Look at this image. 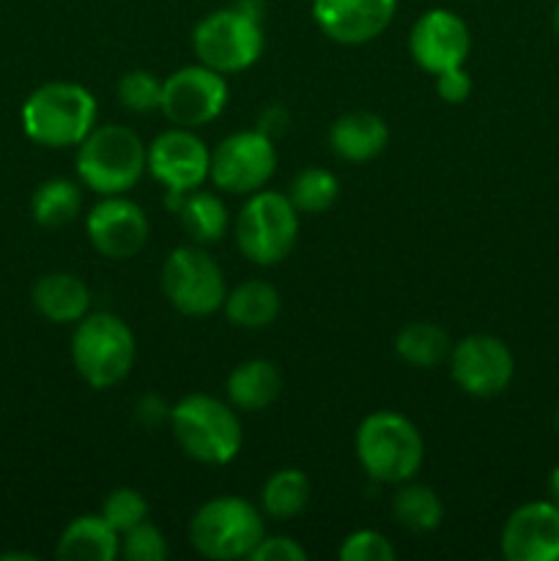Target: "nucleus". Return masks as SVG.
I'll list each match as a JSON object with an SVG mask.
<instances>
[{
    "label": "nucleus",
    "instance_id": "a878e982",
    "mask_svg": "<svg viewBox=\"0 0 559 561\" xmlns=\"http://www.w3.org/2000/svg\"><path fill=\"white\" fill-rule=\"evenodd\" d=\"M307 502H310V480L299 469L274 471L261 491L263 513L277 520H290L305 513Z\"/></svg>",
    "mask_w": 559,
    "mask_h": 561
},
{
    "label": "nucleus",
    "instance_id": "20e7f679",
    "mask_svg": "<svg viewBox=\"0 0 559 561\" xmlns=\"http://www.w3.org/2000/svg\"><path fill=\"white\" fill-rule=\"evenodd\" d=\"M170 431L179 447L203 466H225L241 449L236 411L212 394H186L170 409Z\"/></svg>",
    "mask_w": 559,
    "mask_h": 561
},
{
    "label": "nucleus",
    "instance_id": "ddd939ff",
    "mask_svg": "<svg viewBox=\"0 0 559 561\" xmlns=\"http://www.w3.org/2000/svg\"><path fill=\"white\" fill-rule=\"evenodd\" d=\"M85 230L99 255L110 261H129L146 247L151 225L135 201L124 195H110L88 211Z\"/></svg>",
    "mask_w": 559,
    "mask_h": 561
},
{
    "label": "nucleus",
    "instance_id": "a211bd4d",
    "mask_svg": "<svg viewBox=\"0 0 559 561\" xmlns=\"http://www.w3.org/2000/svg\"><path fill=\"white\" fill-rule=\"evenodd\" d=\"M389 129L381 115L354 110L340 115L329 129V146L343 162H367L387 148Z\"/></svg>",
    "mask_w": 559,
    "mask_h": 561
},
{
    "label": "nucleus",
    "instance_id": "7ed1b4c3",
    "mask_svg": "<svg viewBox=\"0 0 559 561\" xmlns=\"http://www.w3.org/2000/svg\"><path fill=\"white\" fill-rule=\"evenodd\" d=\"M148 170V148L118 124L93 126L77 151V175L96 195H124Z\"/></svg>",
    "mask_w": 559,
    "mask_h": 561
},
{
    "label": "nucleus",
    "instance_id": "7c9ffc66",
    "mask_svg": "<svg viewBox=\"0 0 559 561\" xmlns=\"http://www.w3.org/2000/svg\"><path fill=\"white\" fill-rule=\"evenodd\" d=\"M118 557H126L129 561H162L168 557V540L157 526L142 520L135 529L121 535Z\"/></svg>",
    "mask_w": 559,
    "mask_h": 561
},
{
    "label": "nucleus",
    "instance_id": "6e6552de",
    "mask_svg": "<svg viewBox=\"0 0 559 561\" xmlns=\"http://www.w3.org/2000/svg\"><path fill=\"white\" fill-rule=\"evenodd\" d=\"M299 239V211L288 195L252 192L236 217V244L241 255L255 266H277Z\"/></svg>",
    "mask_w": 559,
    "mask_h": 561
},
{
    "label": "nucleus",
    "instance_id": "cd10ccee",
    "mask_svg": "<svg viewBox=\"0 0 559 561\" xmlns=\"http://www.w3.org/2000/svg\"><path fill=\"white\" fill-rule=\"evenodd\" d=\"M340 184L329 170L305 168L288 186V201L299 214H323L338 201Z\"/></svg>",
    "mask_w": 559,
    "mask_h": 561
},
{
    "label": "nucleus",
    "instance_id": "2eb2a0df",
    "mask_svg": "<svg viewBox=\"0 0 559 561\" xmlns=\"http://www.w3.org/2000/svg\"><path fill=\"white\" fill-rule=\"evenodd\" d=\"M409 49L414 64L427 75L464 66L471 49L469 25L449 9H431L414 22L409 36Z\"/></svg>",
    "mask_w": 559,
    "mask_h": 561
},
{
    "label": "nucleus",
    "instance_id": "e433bc0d",
    "mask_svg": "<svg viewBox=\"0 0 559 561\" xmlns=\"http://www.w3.org/2000/svg\"><path fill=\"white\" fill-rule=\"evenodd\" d=\"M554 31H557L559 36V0H557V9H554Z\"/></svg>",
    "mask_w": 559,
    "mask_h": 561
},
{
    "label": "nucleus",
    "instance_id": "9d476101",
    "mask_svg": "<svg viewBox=\"0 0 559 561\" xmlns=\"http://www.w3.org/2000/svg\"><path fill=\"white\" fill-rule=\"evenodd\" d=\"M277 168V148L261 129H247L228 135L212 151L208 179L214 186L230 195H252L263 190Z\"/></svg>",
    "mask_w": 559,
    "mask_h": 561
},
{
    "label": "nucleus",
    "instance_id": "0eeeda50",
    "mask_svg": "<svg viewBox=\"0 0 559 561\" xmlns=\"http://www.w3.org/2000/svg\"><path fill=\"white\" fill-rule=\"evenodd\" d=\"M192 49L203 66L219 75L250 69L263 53L261 14L241 3L212 11L197 22L192 33Z\"/></svg>",
    "mask_w": 559,
    "mask_h": 561
},
{
    "label": "nucleus",
    "instance_id": "39448f33",
    "mask_svg": "<svg viewBox=\"0 0 559 561\" xmlns=\"http://www.w3.org/2000/svg\"><path fill=\"white\" fill-rule=\"evenodd\" d=\"M135 334L113 312H88L77 321L71 337V365L93 389H110L124 381L135 365Z\"/></svg>",
    "mask_w": 559,
    "mask_h": 561
},
{
    "label": "nucleus",
    "instance_id": "aec40b11",
    "mask_svg": "<svg viewBox=\"0 0 559 561\" xmlns=\"http://www.w3.org/2000/svg\"><path fill=\"white\" fill-rule=\"evenodd\" d=\"M118 551L121 535L102 515H80L58 540V557L69 561H113Z\"/></svg>",
    "mask_w": 559,
    "mask_h": 561
},
{
    "label": "nucleus",
    "instance_id": "f3484780",
    "mask_svg": "<svg viewBox=\"0 0 559 561\" xmlns=\"http://www.w3.org/2000/svg\"><path fill=\"white\" fill-rule=\"evenodd\" d=\"M502 553L507 561H559L557 504H521L502 526Z\"/></svg>",
    "mask_w": 559,
    "mask_h": 561
},
{
    "label": "nucleus",
    "instance_id": "f257e3e1",
    "mask_svg": "<svg viewBox=\"0 0 559 561\" xmlns=\"http://www.w3.org/2000/svg\"><path fill=\"white\" fill-rule=\"evenodd\" d=\"M96 99L77 82H47L22 104V129L44 148L80 146L96 126Z\"/></svg>",
    "mask_w": 559,
    "mask_h": 561
},
{
    "label": "nucleus",
    "instance_id": "393cba45",
    "mask_svg": "<svg viewBox=\"0 0 559 561\" xmlns=\"http://www.w3.org/2000/svg\"><path fill=\"white\" fill-rule=\"evenodd\" d=\"M82 208V192L69 179H49L31 197V217L42 228H64Z\"/></svg>",
    "mask_w": 559,
    "mask_h": 561
},
{
    "label": "nucleus",
    "instance_id": "b1692460",
    "mask_svg": "<svg viewBox=\"0 0 559 561\" xmlns=\"http://www.w3.org/2000/svg\"><path fill=\"white\" fill-rule=\"evenodd\" d=\"M175 214L181 217V225L197 244H212L219 241L228 230V208L214 192H186L181 197Z\"/></svg>",
    "mask_w": 559,
    "mask_h": 561
},
{
    "label": "nucleus",
    "instance_id": "c9c22d12",
    "mask_svg": "<svg viewBox=\"0 0 559 561\" xmlns=\"http://www.w3.org/2000/svg\"><path fill=\"white\" fill-rule=\"evenodd\" d=\"M0 561H33L31 553H0Z\"/></svg>",
    "mask_w": 559,
    "mask_h": 561
},
{
    "label": "nucleus",
    "instance_id": "1a4fd4ad",
    "mask_svg": "<svg viewBox=\"0 0 559 561\" xmlns=\"http://www.w3.org/2000/svg\"><path fill=\"white\" fill-rule=\"evenodd\" d=\"M164 299L190 318H206L225 305L228 285L219 263L201 247H179L162 266Z\"/></svg>",
    "mask_w": 559,
    "mask_h": 561
},
{
    "label": "nucleus",
    "instance_id": "4c0bfd02",
    "mask_svg": "<svg viewBox=\"0 0 559 561\" xmlns=\"http://www.w3.org/2000/svg\"><path fill=\"white\" fill-rule=\"evenodd\" d=\"M557 431H559V411H557Z\"/></svg>",
    "mask_w": 559,
    "mask_h": 561
},
{
    "label": "nucleus",
    "instance_id": "473e14b6",
    "mask_svg": "<svg viewBox=\"0 0 559 561\" xmlns=\"http://www.w3.org/2000/svg\"><path fill=\"white\" fill-rule=\"evenodd\" d=\"M252 561H305L307 551L290 537H263L255 551L250 553Z\"/></svg>",
    "mask_w": 559,
    "mask_h": 561
},
{
    "label": "nucleus",
    "instance_id": "f03ea898",
    "mask_svg": "<svg viewBox=\"0 0 559 561\" xmlns=\"http://www.w3.org/2000/svg\"><path fill=\"white\" fill-rule=\"evenodd\" d=\"M356 458L365 474L381 485H400L420 471L425 444L411 420L398 411H376L356 427Z\"/></svg>",
    "mask_w": 559,
    "mask_h": 561
},
{
    "label": "nucleus",
    "instance_id": "dca6fc26",
    "mask_svg": "<svg viewBox=\"0 0 559 561\" xmlns=\"http://www.w3.org/2000/svg\"><path fill=\"white\" fill-rule=\"evenodd\" d=\"M398 0H312V20L338 44H367L395 20Z\"/></svg>",
    "mask_w": 559,
    "mask_h": 561
},
{
    "label": "nucleus",
    "instance_id": "72a5a7b5",
    "mask_svg": "<svg viewBox=\"0 0 559 561\" xmlns=\"http://www.w3.org/2000/svg\"><path fill=\"white\" fill-rule=\"evenodd\" d=\"M436 93L447 104H464L471 96V77L464 66L436 75Z\"/></svg>",
    "mask_w": 559,
    "mask_h": 561
},
{
    "label": "nucleus",
    "instance_id": "c756f323",
    "mask_svg": "<svg viewBox=\"0 0 559 561\" xmlns=\"http://www.w3.org/2000/svg\"><path fill=\"white\" fill-rule=\"evenodd\" d=\"M102 515L118 535L135 529L137 524L148 520V502L135 488H115L102 504Z\"/></svg>",
    "mask_w": 559,
    "mask_h": 561
},
{
    "label": "nucleus",
    "instance_id": "c85d7f7f",
    "mask_svg": "<svg viewBox=\"0 0 559 561\" xmlns=\"http://www.w3.org/2000/svg\"><path fill=\"white\" fill-rule=\"evenodd\" d=\"M162 82L151 71H126L118 80V102L132 113H153L162 104Z\"/></svg>",
    "mask_w": 559,
    "mask_h": 561
},
{
    "label": "nucleus",
    "instance_id": "4be33fe9",
    "mask_svg": "<svg viewBox=\"0 0 559 561\" xmlns=\"http://www.w3.org/2000/svg\"><path fill=\"white\" fill-rule=\"evenodd\" d=\"M223 307L233 327L266 329L277 321L283 299H280V290L266 279H247L228 290Z\"/></svg>",
    "mask_w": 559,
    "mask_h": 561
},
{
    "label": "nucleus",
    "instance_id": "f704fd0d",
    "mask_svg": "<svg viewBox=\"0 0 559 561\" xmlns=\"http://www.w3.org/2000/svg\"><path fill=\"white\" fill-rule=\"evenodd\" d=\"M548 491H551V502L559 507V466L551 471V480H548Z\"/></svg>",
    "mask_w": 559,
    "mask_h": 561
},
{
    "label": "nucleus",
    "instance_id": "412c9836",
    "mask_svg": "<svg viewBox=\"0 0 559 561\" xmlns=\"http://www.w3.org/2000/svg\"><path fill=\"white\" fill-rule=\"evenodd\" d=\"M228 400L241 411H263L283 392V376L269 359H247L228 376Z\"/></svg>",
    "mask_w": 559,
    "mask_h": 561
},
{
    "label": "nucleus",
    "instance_id": "5701e85b",
    "mask_svg": "<svg viewBox=\"0 0 559 561\" xmlns=\"http://www.w3.org/2000/svg\"><path fill=\"white\" fill-rule=\"evenodd\" d=\"M395 351H398L406 365L417 367V370H431V367H438L442 362L449 359L453 340L436 323L414 321L400 329L398 340H395Z\"/></svg>",
    "mask_w": 559,
    "mask_h": 561
},
{
    "label": "nucleus",
    "instance_id": "bb28decb",
    "mask_svg": "<svg viewBox=\"0 0 559 561\" xmlns=\"http://www.w3.org/2000/svg\"><path fill=\"white\" fill-rule=\"evenodd\" d=\"M392 513L403 529L417 531V535L438 529L444 518L442 499L436 496V491L417 482H400V491L392 499Z\"/></svg>",
    "mask_w": 559,
    "mask_h": 561
},
{
    "label": "nucleus",
    "instance_id": "4468645a",
    "mask_svg": "<svg viewBox=\"0 0 559 561\" xmlns=\"http://www.w3.org/2000/svg\"><path fill=\"white\" fill-rule=\"evenodd\" d=\"M212 151L195 129L173 126L148 148V173L168 192H192L208 179Z\"/></svg>",
    "mask_w": 559,
    "mask_h": 561
},
{
    "label": "nucleus",
    "instance_id": "9b49d317",
    "mask_svg": "<svg viewBox=\"0 0 559 561\" xmlns=\"http://www.w3.org/2000/svg\"><path fill=\"white\" fill-rule=\"evenodd\" d=\"M228 104V82L225 75L208 69V66H184L173 71L162 82V110L164 118L173 126L184 129H201L212 124Z\"/></svg>",
    "mask_w": 559,
    "mask_h": 561
},
{
    "label": "nucleus",
    "instance_id": "f8f14e48",
    "mask_svg": "<svg viewBox=\"0 0 559 561\" xmlns=\"http://www.w3.org/2000/svg\"><path fill=\"white\" fill-rule=\"evenodd\" d=\"M449 373L471 398H497L513 381V351L493 334H469L449 351Z\"/></svg>",
    "mask_w": 559,
    "mask_h": 561
},
{
    "label": "nucleus",
    "instance_id": "6ab92c4d",
    "mask_svg": "<svg viewBox=\"0 0 559 561\" xmlns=\"http://www.w3.org/2000/svg\"><path fill=\"white\" fill-rule=\"evenodd\" d=\"M33 307L49 323H77L91 310V290L77 274H44L33 285Z\"/></svg>",
    "mask_w": 559,
    "mask_h": 561
},
{
    "label": "nucleus",
    "instance_id": "2f4dec72",
    "mask_svg": "<svg viewBox=\"0 0 559 561\" xmlns=\"http://www.w3.org/2000/svg\"><path fill=\"white\" fill-rule=\"evenodd\" d=\"M338 557L343 561H392L395 548L381 531L360 529L354 531V535L345 537Z\"/></svg>",
    "mask_w": 559,
    "mask_h": 561
},
{
    "label": "nucleus",
    "instance_id": "423d86ee",
    "mask_svg": "<svg viewBox=\"0 0 559 561\" xmlns=\"http://www.w3.org/2000/svg\"><path fill=\"white\" fill-rule=\"evenodd\" d=\"M266 537L255 504L239 496H219L201 504L190 520V542L201 557L214 561L250 559Z\"/></svg>",
    "mask_w": 559,
    "mask_h": 561
}]
</instances>
